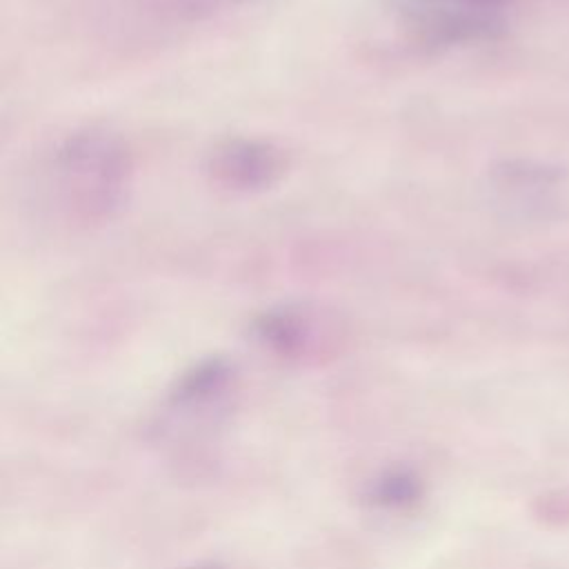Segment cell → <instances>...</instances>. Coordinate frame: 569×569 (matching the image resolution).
<instances>
[{
    "label": "cell",
    "mask_w": 569,
    "mask_h": 569,
    "mask_svg": "<svg viewBox=\"0 0 569 569\" xmlns=\"http://www.w3.org/2000/svg\"><path fill=\"white\" fill-rule=\"evenodd\" d=\"M133 173V153L118 133L80 127L64 133L44 162L47 198L67 227L98 229L127 204Z\"/></svg>",
    "instance_id": "obj_1"
},
{
    "label": "cell",
    "mask_w": 569,
    "mask_h": 569,
    "mask_svg": "<svg viewBox=\"0 0 569 569\" xmlns=\"http://www.w3.org/2000/svg\"><path fill=\"white\" fill-rule=\"evenodd\" d=\"M491 204L516 220H545L562 200L558 169L533 160H502L489 169Z\"/></svg>",
    "instance_id": "obj_4"
},
{
    "label": "cell",
    "mask_w": 569,
    "mask_h": 569,
    "mask_svg": "<svg viewBox=\"0 0 569 569\" xmlns=\"http://www.w3.org/2000/svg\"><path fill=\"white\" fill-rule=\"evenodd\" d=\"M256 0H104L102 13L118 29L142 33H173L202 27L236 13Z\"/></svg>",
    "instance_id": "obj_5"
},
{
    "label": "cell",
    "mask_w": 569,
    "mask_h": 569,
    "mask_svg": "<svg viewBox=\"0 0 569 569\" xmlns=\"http://www.w3.org/2000/svg\"><path fill=\"white\" fill-rule=\"evenodd\" d=\"M291 169V153L271 138L227 136L209 147L202 173L229 196H256L278 187Z\"/></svg>",
    "instance_id": "obj_3"
},
{
    "label": "cell",
    "mask_w": 569,
    "mask_h": 569,
    "mask_svg": "<svg viewBox=\"0 0 569 569\" xmlns=\"http://www.w3.org/2000/svg\"><path fill=\"white\" fill-rule=\"evenodd\" d=\"M322 329L318 309L307 305H278L267 309L256 320V333L282 353L307 351Z\"/></svg>",
    "instance_id": "obj_6"
},
{
    "label": "cell",
    "mask_w": 569,
    "mask_h": 569,
    "mask_svg": "<svg viewBox=\"0 0 569 569\" xmlns=\"http://www.w3.org/2000/svg\"><path fill=\"white\" fill-rule=\"evenodd\" d=\"M520 0H391L402 42L420 53H447L502 38L516 22Z\"/></svg>",
    "instance_id": "obj_2"
}]
</instances>
